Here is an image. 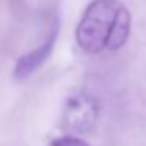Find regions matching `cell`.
I'll use <instances>...</instances> for the list:
<instances>
[{
  "label": "cell",
  "instance_id": "cell-1",
  "mask_svg": "<svg viewBox=\"0 0 146 146\" xmlns=\"http://www.w3.org/2000/svg\"><path fill=\"white\" fill-rule=\"evenodd\" d=\"M132 16L119 0H93L76 30L79 47L90 55L118 50L129 39Z\"/></svg>",
  "mask_w": 146,
  "mask_h": 146
},
{
  "label": "cell",
  "instance_id": "cell-4",
  "mask_svg": "<svg viewBox=\"0 0 146 146\" xmlns=\"http://www.w3.org/2000/svg\"><path fill=\"white\" fill-rule=\"evenodd\" d=\"M50 146H90V143L77 135L68 133V135H61L54 138L50 141Z\"/></svg>",
  "mask_w": 146,
  "mask_h": 146
},
{
  "label": "cell",
  "instance_id": "cell-2",
  "mask_svg": "<svg viewBox=\"0 0 146 146\" xmlns=\"http://www.w3.org/2000/svg\"><path fill=\"white\" fill-rule=\"evenodd\" d=\"M99 118V105L88 93H74L68 98L63 110V124L71 132L85 133L96 126Z\"/></svg>",
  "mask_w": 146,
  "mask_h": 146
},
{
  "label": "cell",
  "instance_id": "cell-3",
  "mask_svg": "<svg viewBox=\"0 0 146 146\" xmlns=\"http://www.w3.org/2000/svg\"><path fill=\"white\" fill-rule=\"evenodd\" d=\"M57 35L58 30L54 29L50 32V35L38 46L33 50L27 52V54L21 55L16 60V64H14L13 69V76L16 80H24L27 77H30L33 72L39 69L42 64L47 61V58L50 57L52 50H54V46L57 42Z\"/></svg>",
  "mask_w": 146,
  "mask_h": 146
}]
</instances>
